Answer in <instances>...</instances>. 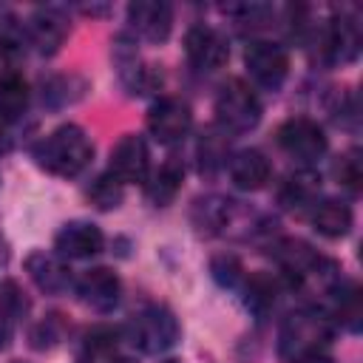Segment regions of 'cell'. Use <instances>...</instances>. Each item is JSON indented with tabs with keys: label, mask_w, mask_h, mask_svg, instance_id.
<instances>
[{
	"label": "cell",
	"mask_w": 363,
	"mask_h": 363,
	"mask_svg": "<svg viewBox=\"0 0 363 363\" xmlns=\"http://www.w3.org/2000/svg\"><path fill=\"white\" fill-rule=\"evenodd\" d=\"M31 153L43 170L62 176V179H71V176H79L91 164L94 142L79 125L68 122V125L54 128L48 136H43Z\"/></svg>",
	"instance_id": "cell-1"
},
{
	"label": "cell",
	"mask_w": 363,
	"mask_h": 363,
	"mask_svg": "<svg viewBox=\"0 0 363 363\" xmlns=\"http://www.w3.org/2000/svg\"><path fill=\"white\" fill-rule=\"evenodd\" d=\"M332 323L315 309H301L286 315L278 332V354L286 363H309L312 357L329 354Z\"/></svg>",
	"instance_id": "cell-2"
},
{
	"label": "cell",
	"mask_w": 363,
	"mask_h": 363,
	"mask_svg": "<svg viewBox=\"0 0 363 363\" xmlns=\"http://www.w3.org/2000/svg\"><path fill=\"white\" fill-rule=\"evenodd\" d=\"M179 335H182V329H179L176 315L159 303L139 309L125 326V337L145 354H162V352L173 349Z\"/></svg>",
	"instance_id": "cell-3"
},
{
	"label": "cell",
	"mask_w": 363,
	"mask_h": 363,
	"mask_svg": "<svg viewBox=\"0 0 363 363\" xmlns=\"http://www.w3.org/2000/svg\"><path fill=\"white\" fill-rule=\"evenodd\" d=\"M261 119V102L244 79H230L216 96V122L221 133H247Z\"/></svg>",
	"instance_id": "cell-4"
},
{
	"label": "cell",
	"mask_w": 363,
	"mask_h": 363,
	"mask_svg": "<svg viewBox=\"0 0 363 363\" xmlns=\"http://www.w3.org/2000/svg\"><path fill=\"white\" fill-rule=\"evenodd\" d=\"M278 147L289 159H295L303 167H309L318 159H323V153H326V133H323V128L315 119L292 116V119H286L278 128Z\"/></svg>",
	"instance_id": "cell-5"
},
{
	"label": "cell",
	"mask_w": 363,
	"mask_h": 363,
	"mask_svg": "<svg viewBox=\"0 0 363 363\" xmlns=\"http://www.w3.org/2000/svg\"><path fill=\"white\" fill-rule=\"evenodd\" d=\"M244 65L255 85L278 91L289 74V51L275 40H252L244 48Z\"/></svg>",
	"instance_id": "cell-6"
},
{
	"label": "cell",
	"mask_w": 363,
	"mask_h": 363,
	"mask_svg": "<svg viewBox=\"0 0 363 363\" xmlns=\"http://www.w3.org/2000/svg\"><path fill=\"white\" fill-rule=\"evenodd\" d=\"M193 111L179 96H159L147 108V130L162 145H176L190 133Z\"/></svg>",
	"instance_id": "cell-7"
},
{
	"label": "cell",
	"mask_w": 363,
	"mask_h": 363,
	"mask_svg": "<svg viewBox=\"0 0 363 363\" xmlns=\"http://www.w3.org/2000/svg\"><path fill=\"white\" fill-rule=\"evenodd\" d=\"M111 176L119 184L147 182L150 176V150L139 133H125L111 150Z\"/></svg>",
	"instance_id": "cell-8"
},
{
	"label": "cell",
	"mask_w": 363,
	"mask_h": 363,
	"mask_svg": "<svg viewBox=\"0 0 363 363\" xmlns=\"http://www.w3.org/2000/svg\"><path fill=\"white\" fill-rule=\"evenodd\" d=\"M74 289L79 295V301L99 312V315H108L113 312V306L119 303V295H122V281L113 269L108 267H94L88 272H82L77 281H74Z\"/></svg>",
	"instance_id": "cell-9"
},
{
	"label": "cell",
	"mask_w": 363,
	"mask_h": 363,
	"mask_svg": "<svg viewBox=\"0 0 363 363\" xmlns=\"http://www.w3.org/2000/svg\"><path fill=\"white\" fill-rule=\"evenodd\" d=\"M184 54H187V62L201 71V74H210V71H218L227 57H230V45L227 40L210 28V26H193L184 37Z\"/></svg>",
	"instance_id": "cell-10"
},
{
	"label": "cell",
	"mask_w": 363,
	"mask_h": 363,
	"mask_svg": "<svg viewBox=\"0 0 363 363\" xmlns=\"http://www.w3.org/2000/svg\"><path fill=\"white\" fill-rule=\"evenodd\" d=\"M102 247L105 235L91 221H68L54 235V250L60 252V258H91L102 252Z\"/></svg>",
	"instance_id": "cell-11"
},
{
	"label": "cell",
	"mask_w": 363,
	"mask_h": 363,
	"mask_svg": "<svg viewBox=\"0 0 363 363\" xmlns=\"http://www.w3.org/2000/svg\"><path fill=\"white\" fill-rule=\"evenodd\" d=\"M128 23L139 37L150 43H162L173 28V9L159 0H139L128 6Z\"/></svg>",
	"instance_id": "cell-12"
},
{
	"label": "cell",
	"mask_w": 363,
	"mask_h": 363,
	"mask_svg": "<svg viewBox=\"0 0 363 363\" xmlns=\"http://www.w3.org/2000/svg\"><path fill=\"white\" fill-rule=\"evenodd\" d=\"M26 37L40 54L51 57L68 37V20L57 9H37L26 23Z\"/></svg>",
	"instance_id": "cell-13"
},
{
	"label": "cell",
	"mask_w": 363,
	"mask_h": 363,
	"mask_svg": "<svg viewBox=\"0 0 363 363\" xmlns=\"http://www.w3.org/2000/svg\"><path fill=\"white\" fill-rule=\"evenodd\" d=\"M26 272L37 284V289H43L48 295H62L74 286L71 269L62 264V258L51 255V252H43V250H37L26 258Z\"/></svg>",
	"instance_id": "cell-14"
},
{
	"label": "cell",
	"mask_w": 363,
	"mask_h": 363,
	"mask_svg": "<svg viewBox=\"0 0 363 363\" xmlns=\"http://www.w3.org/2000/svg\"><path fill=\"white\" fill-rule=\"evenodd\" d=\"M227 170H230L233 184L241 187V190H258V187H264L269 182V173H272L269 159L261 150H255V147H244V150L233 153L230 162H227Z\"/></svg>",
	"instance_id": "cell-15"
},
{
	"label": "cell",
	"mask_w": 363,
	"mask_h": 363,
	"mask_svg": "<svg viewBox=\"0 0 363 363\" xmlns=\"http://www.w3.org/2000/svg\"><path fill=\"white\" fill-rule=\"evenodd\" d=\"M323 51L332 62H352L360 51L357 26L346 17H332L323 31Z\"/></svg>",
	"instance_id": "cell-16"
},
{
	"label": "cell",
	"mask_w": 363,
	"mask_h": 363,
	"mask_svg": "<svg viewBox=\"0 0 363 363\" xmlns=\"http://www.w3.org/2000/svg\"><path fill=\"white\" fill-rule=\"evenodd\" d=\"M182 182H184V164L170 156L153 176H147V182H145L147 199L156 207H164V204H170L176 199V193L182 190Z\"/></svg>",
	"instance_id": "cell-17"
},
{
	"label": "cell",
	"mask_w": 363,
	"mask_h": 363,
	"mask_svg": "<svg viewBox=\"0 0 363 363\" xmlns=\"http://www.w3.org/2000/svg\"><path fill=\"white\" fill-rule=\"evenodd\" d=\"M352 221H354L352 207L346 201H337V199H326V201L315 204V210H312V227L326 238L346 235L352 230Z\"/></svg>",
	"instance_id": "cell-18"
},
{
	"label": "cell",
	"mask_w": 363,
	"mask_h": 363,
	"mask_svg": "<svg viewBox=\"0 0 363 363\" xmlns=\"http://www.w3.org/2000/svg\"><path fill=\"white\" fill-rule=\"evenodd\" d=\"M318 187H320V179H318L312 170L292 173V176H286V182L281 184V190H278V201H281L284 207H289V210H295V207L301 210V207H306V204L315 201Z\"/></svg>",
	"instance_id": "cell-19"
},
{
	"label": "cell",
	"mask_w": 363,
	"mask_h": 363,
	"mask_svg": "<svg viewBox=\"0 0 363 363\" xmlns=\"http://www.w3.org/2000/svg\"><path fill=\"white\" fill-rule=\"evenodd\" d=\"M28 105V85L20 74H6L0 79V119H17Z\"/></svg>",
	"instance_id": "cell-20"
},
{
	"label": "cell",
	"mask_w": 363,
	"mask_h": 363,
	"mask_svg": "<svg viewBox=\"0 0 363 363\" xmlns=\"http://www.w3.org/2000/svg\"><path fill=\"white\" fill-rule=\"evenodd\" d=\"M244 292H247V298H244L247 309H252L255 315H267V312L275 306L278 281H275L272 275H267V272H255V275H250Z\"/></svg>",
	"instance_id": "cell-21"
},
{
	"label": "cell",
	"mask_w": 363,
	"mask_h": 363,
	"mask_svg": "<svg viewBox=\"0 0 363 363\" xmlns=\"http://www.w3.org/2000/svg\"><path fill=\"white\" fill-rule=\"evenodd\" d=\"M193 216H196V224L201 230H224L233 218V201L218 199V196L199 199L193 207Z\"/></svg>",
	"instance_id": "cell-22"
},
{
	"label": "cell",
	"mask_w": 363,
	"mask_h": 363,
	"mask_svg": "<svg viewBox=\"0 0 363 363\" xmlns=\"http://www.w3.org/2000/svg\"><path fill=\"white\" fill-rule=\"evenodd\" d=\"M119 71H122V79L130 88V94H156L162 88V71L156 65H142V62L130 60Z\"/></svg>",
	"instance_id": "cell-23"
},
{
	"label": "cell",
	"mask_w": 363,
	"mask_h": 363,
	"mask_svg": "<svg viewBox=\"0 0 363 363\" xmlns=\"http://www.w3.org/2000/svg\"><path fill=\"white\" fill-rule=\"evenodd\" d=\"M88 199H91V204L99 207V210H116L119 201H122V184H119L111 173L96 176V179L91 182V187H88Z\"/></svg>",
	"instance_id": "cell-24"
},
{
	"label": "cell",
	"mask_w": 363,
	"mask_h": 363,
	"mask_svg": "<svg viewBox=\"0 0 363 363\" xmlns=\"http://www.w3.org/2000/svg\"><path fill=\"white\" fill-rule=\"evenodd\" d=\"M26 23H20L11 14H0V51L3 54H20L26 48Z\"/></svg>",
	"instance_id": "cell-25"
},
{
	"label": "cell",
	"mask_w": 363,
	"mask_h": 363,
	"mask_svg": "<svg viewBox=\"0 0 363 363\" xmlns=\"http://www.w3.org/2000/svg\"><path fill=\"white\" fill-rule=\"evenodd\" d=\"M335 176H337V182L343 184V187H349L352 193H357L360 190V159H357V150H349V153H343L337 162H335Z\"/></svg>",
	"instance_id": "cell-26"
},
{
	"label": "cell",
	"mask_w": 363,
	"mask_h": 363,
	"mask_svg": "<svg viewBox=\"0 0 363 363\" xmlns=\"http://www.w3.org/2000/svg\"><path fill=\"white\" fill-rule=\"evenodd\" d=\"M62 340V323H60V315H48L45 320H40L34 329H31V346L34 349H48L54 343Z\"/></svg>",
	"instance_id": "cell-27"
},
{
	"label": "cell",
	"mask_w": 363,
	"mask_h": 363,
	"mask_svg": "<svg viewBox=\"0 0 363 363\" xmlns=\"http://www.w3.org/2000/svg\"><path fill=\"white\" fill-rule=\"evenodd\" d=\"M199 162H201V170H216L221 164H227V153L221 147V139L216 133H207L199 145Z\"/></svg>",
	"instance_id": "cell-28"
},
{
	"label": "cell",
	"mask_w": 363,
	"mask_h": 363,
	"mask_svg": "<svg viewBox=\"0 0 363 363\" xmlns=\"http://www.w3.org/2000/svg\"><path fill=\"white\" fill-rule=\"evenodd\" d=\"M210 272H213V278H216L221 286H235L244 269H241V261H238L235 255H218V258H213Z\"/></svg>",
	"instance_id": "cell-29"
},
{
	"label": "cell",
	"mask_w": 363,
	"mask_h": 363,
	"mask_svg": "<svg viewBox=\"0 0 363 363\" xmlns=\"http://www.w3.org/2000/svg\"><path fill=\"white\" fill-rule=\"evenodd\" d=\"M116 343H119V329H113V326H94L85 335V349L91 354H108Z\"/></svg>",
	"instance_id": "cell-30"
},
{
	"label": "cell",
	"mask_w": 363,
	"mask_h": 363,
	"mask_svg": "<svg viewBox=\"0 0 363 363\" xmlns=\"http://www.w3.org/2000/svg\"><path fill=\"white\" fill-rule=\"evenodd\" d=\"M11 323H14V312L9 309V303L0 295V349L11 340Z\"/></svg>",
	"instance_id": "cell-31"
},
{
	"label": "cell",
	"mask_w": 363,
	"mask_h": 363,
	"mask_svg": "<svg viewBox=\"0 0 363 363\" xmlns=\"http://www.w3.org/2000/svg\"><path fill=\"white\" fill-rule=\"evenodd\" d=\"M11 145H14V139H11L9 122H3V119H0V156H3V153H9V150H11Z\"/></svg>",
	"instance_id": "cell-32"
},
{
	"label": "cell",
	"mask_w": 363,
	"mask_h": 363,
	"mask_svg": "<svg viewBox=\"0 0 363 363\" xmlns=\"http://www.w3.org/2000/svg\"><path fill=\"white\" fill-rule=\"evenodd\" d=\"M111 363H136V360H130V357H116V360H111Z\"/></svg>",
	"instance_id": "cell-33"
},
{
	"label": "cell",
	"mask_w": 363,
	"mask_h": 363,
	"mask_svg": "<svg viewBox=\"0 0 363 363\" xmlns=\"http://www.w3.org/2000/svg\"><path fill=\"white\" fill-rule=\"evenodd\" d=\"M14 363H23V360H14Z\"/></svg>",
	"instance_id": "cell-34"
}]
</instances>
